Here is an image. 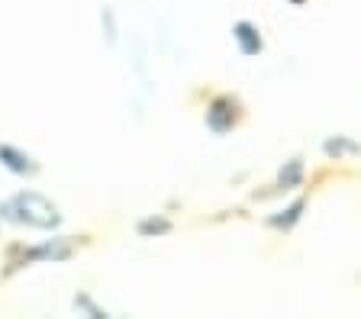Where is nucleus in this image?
<instances>
[{
    "label": "nucleus",
    "instance_id": "obj_2",
    "mask_svg": "<svg viewBox=\"0 0 361 319\" xmlns=\"http://www.w3.org/2000/svg\"><path fill=\"white\" fill-rule=\"evenodd\" d=\"M0 165L10 168L13 175H36V168H39L30 155H23L13 145H0Z\"/></svg>",
    "mask_w": 361,
    "mask_h": 319
},
{
    "label": "nucleus",
    "instance_id": "obj_7",
    "mask_svg": "<svg viewBox=\"0 0 361 319\" xmlns=\"http://www.w3.org/2000/svg\"><path fill=\"white\" fill-rule=\"evenodd\" d=\"M300 175H303V165H300V161H293L287 171H281V184H284V187H290V184L300 181Z\"/></svg>",
    "mask_w": 361,
    "mask_h": 319
},
{
    "label": "nucleus",
    "instance_id": "obj_8",
    "mask_svg": "<svg viewBox=\"0 0 361 319\" xmlns=\"http://www.w3.org/2000/svg\"><path fill=\"white\" fill-rule=\"evenodd\" d=\"M139 232H145V236H149V232H168V223L165 220H149V223L139 226Z\"/></svg>",
    "mask_w": 361,
    "mask_h": 319
},
{
    "label": "nucleus",
    "instance_id": "obj_1",
    "mask_svg": "<svg viewBox=\"0 0 361 319\" xmlns=\"http://www.w3.org/2000/svg\"><path fill=\"white\" fill-rule=\"evenodd\" d=\"M4 216L30 229H42V232H52L61 223L59 206L52 200H45L42 194H20V197H13L10 204H4Z\"/></svg>",
    "mask_w": 361,
    "mask_h": 319
},
{
    "label": "nucleus",
    "instance_id": "obj_5",
    "mask_svg": "<svg viewBox=\"0 0 361 319\" xmlns=\"http://www.w3.org/2000/svg\"><path fill=\"white\" fill-rule=\"evenodd\" d=\"M30 258H49V261H65L71 258V245H42V249L30 251Z\"/></svg>",
    "mask_w": 361,
    "mask_h": 319
},
{
    "label": "nucleus",
    "instance_id": "obj_6",
    "mask_svg": "<svg viewBox=\"0 0 361 319\" xmlns=\"http://www.w3.org/2000/svg\"><path fill=\"white\" fill-rule=\"evenodd\" d=\"M303 206H307V200H297L293 206H287V216H281V220H271V226H293V223L300 220V213H303Z\"/></svg>",
    "mask_w": 361,
    "mask_h": 319
},
{
    "label": "nucleus",
    "instance_id": "obj_4",
    "mask_svg": "<svg viewBox=\"0 0 361 319\" xmlns=\"http://www.w3.org/2000/svg\"><path fill=\"white\" fill-rule=\"evenodd\" d=\"M207 123H210L213 132H226V130H229V126L235 123L233 110H229V100H216V104L207 110Z\"/></svg>",
    "mask_w": 361,
    "mask_h": 319
},
{
    "label": "nucleus",
    "instance_id": "obj_3",
    "mask_svg": "<svg viewBox=\"0 0 361 319\" xmlns=\"http://www.w3.org/2000/svg\"><path fill=\"white\" fill-rule=\"evenodd\" d=\"M233 39L239 42L242 55H258L262 52V36H258V30L252 23H245V20L233 26Z\"/></svg>",
    "mask_w": 361,
    "mask_h": 319
},
{
    "label": "nucleus",
    "instance_id": "obj_9",
    "mask_svg": "<svg viewBox=\"0 0 361 319\" xmlns=\"http://www.w3.org/2000/svg\"><path fill=\"white\" fill-rule=\"evenodd\" d=\"M75 306H81V310H87V313H90V316H106V313H104V310H97V306L90 304L87 296H78V300H75Z\"/></svg>",
    "mask_w": 361,
    "mask_h": 319
}]
</instances>
